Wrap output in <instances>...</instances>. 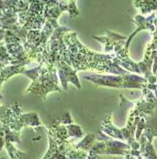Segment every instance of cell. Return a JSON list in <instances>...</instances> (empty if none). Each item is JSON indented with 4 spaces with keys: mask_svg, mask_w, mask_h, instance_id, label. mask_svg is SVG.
Wrapping results in <instances>:
<instances>
[{
    "mask_svg": "<svg viewBox=\"0 0 157 159\" xmlns=\"http://www.w3.org/2000/svg\"><path fill=\"white\" fill-rule=\"evenodd\" d=\"M64 42L65 48L62 54V59L77 71L95 70L100 74L111 75H127L130 73L119 65L114 53L101 54L92 51L80 42L76 32L65 33Z\"/></svg>",
    "mask_w": 157,
    "mask_h": 159,
    "instance_id": "1",
    "label": "cell"
},
{
    "mask_svg": "<svg viewBox=\"0 0 157 159\" xmlns=\"http://www.w3.org/2000/svg\"><path fill=\"white\" fill-rule=\"evenodd\" d=\"M83 79L100 86L124 88V89L142 90L148 84L147 80L143 76L133 74V73H129L127 75H111V74L94 73L84 76Z\"/></svg>",
    "mask_w": 157,
    "mask_h": 159,
    "instance_id": "2",
    "label": "cell"
},
{
    "mask_svg": "<svg viewBox=\"0 0 157 159\" xmlns=\"http://www.w3.org/2000/svg\"><path fill=\"white\" fill-rule=\"evenodd\" d=\"M60 80L57 74V67L52 65L45 64L41 74L39 78L29 85L26 90V93H32L38 96H41L43 101L46 102L47 94L57 91L59 93L62 92L60 86Z\"/></svg>",
    "mask_w": 157,
    "mask_h": 159,
    "instance_id": "3",
    "label": "cell"
},
{
    "mask_svg": "<svg viewBox=\"0 0 157 159\" xmlns=\"http://www.w3.org/2000/svg\"><path fill=\"white\" fill-rule=\"evenodd\" d=\"M97 142L94 143L88 153L92 155H126L132 150L131 146L123 141L116 140L103 132L100 131L96 134Z\"/></svg>",
    "mask_w": 157,
    "mask_h": 159,
    "instance_id": "4",
    "label": "cell"
},
{
    "mask_svg": "<svg viewBox=\"0 0 157 159\" xmlns=\"http://www.w3.org/2000/svg\"><path fill=\"white\" fill-rule=\"evenodd\" d=\"M64 11H67L71 18L80 14L75 1H46L44 17L46 20H57Z\"/></svg>",
    "mask_w": 157,
    "mask_h": 159,
    "instance_id": "5",
    "label": "cell"
},
{
    "mask_svg": "<svg viewBox=\"0 0 157 159\" xmlns=\"http://www.w3.org/2000/svg\"><path fill=\"white\" fill-rule=\"evenodd\" d=\"M57 67V74L60 80V84L64 90L68 89V84L71 83L74 84L78 89H81L82 85L80 83V80H78L77 76V70L74 69L71 66L66 64L63 59H61L56 65Z\"/></svg>",
    "mask_w": 157,
    "mask_h": 159,
    "instance_id": "6",
    "label": "cell"
},
{
    "mask_svg": "<svg viewBox=\"0 0 157 159\" xmlns=\"http://www.w3.org/2000/svg\"><path fill=\"white\" fill-rule=\"evenodd\" d=\"M156 18L155 16V12H152L150 15H149L148 17H145L144 15L142 14H137L134 16V18L132 19V22L136 25V29L127 38V41L125 43V49L129 50V47H130V44L132 42V38L138 33L139 31L141 30H150L151 32H154L155 30V27H154V19Z\"/></svg>",
    "mask_w": 157,
    "mask_h": 159,
    "instance_id": "7",
    "label": "cell"
},
{
    "mask_svg": "<svg viewBox=\"0 0 157 159\" xmlns=\"http://www.w3.org/2000/svg\"><path fill=\"white\" fill-rule=\"evenodd\" d=\"M41 124L42 122L40 120V118H39L37 113L35 112H30V113H26V114L22 113L9 128L11 129L12 131L20 132L22 128L26 126L38 128L39 126H41Z\"/></svg>",
    "mask_w": 157,
    "mask_h": 159,
    "instance_id": "8",
    "label": "cell"
},
{
    "mask_svg": "<svg viewBox=\"0 0 157 159\" xmlns=\"http://www.w3.org/2000/svg\"><path fill=\"white\" fill-rule=\"evenodd\" d=\"M106 36H93L95 40L101 44L104 45V52L105 54H112L114 52V48L119 41H127L126 36L112 32L110 30H106Z\"/></svg>",
    "mask_w": 157,
    "mask_h": 159,
    "instance_id": "9",
    "label": "cell"
},
{
    "mask_svg": "<svg viewBox=\"0 0 157 159\" xmlns=\"http://www.w3.org/2000/svg\"><path fill=\"white\" fill-rule=\"evenodd\" d=\"M26 65H10L0 70V86L2 85L4 82L9 80L11 76L15 74H22V72L26 69Z\"/></svg>",
    "mask_w": 157,
    "mask_h": 159,
    "instance_id": "10",
    "label": "cell"
},
{
    "mask_svg": "<svg viewBox=\"0 0 157 159\" xmlns=\"http://www.w3.org/2000/svg\"><path fill=\"white\" fill-rule=\"evenodd\" d=\"M96 140V136L95 134H88L84 135L80 141L75 142L73 145V148L82 150L84 152H89V150L92 148Z\"/></svg>",
    "mask_w": 157,
    "mask_h": 159,
    "instance_id": "11",
    "label": "cell"
},
{
    "mask_svg": "<svg viewBox=\"0 0 157 159\" xmlns=\"http://www.w3.org/2000/svg\"><path fill=\"white\" fill-rule=\"evenodd\" d=\"M133 6L141 11V14L152 13L157 11V1H134Z\"/></svg>",
    "mask_w": 157,
    "mask_h": 159,
    "instance_id": "12",
    "label": "cell"
},
{
    "mask_svg": "<svg viewBox=\"0 0 157 159\" xmlns=\"http://www.w3.org/2000/svg\"><path fill=\"white\" fill-rule=\"evenodd\" d=\"M47 137H48V142H49V148L42 159H55L59 153H61V152L64 153V152H63L60 145L54 140L51 135L47 134Z\"/></svg>",
    "mask_w": 157,
    "mask_h": 159,
    "instance_id": "13",
    "label": "cell"
},
{
    "mask_svg": "<svg viewBox=\"0 0 157 159\" xmlns=\"http://www.w3.org/2000/svg\"><path fill=\"white\" fill-rule=\"evenodd\" d=\"M66 126V130H67V134L69 138H73V139H78V138H83L84 136V132L83 130V128L76 123H71Z\"/></svg>",
    "mask_w": 157,
    "mask_h": 159,
    "instance_id": "14",
    "label": "cell"
},
{
    "mask_svg": "<svg viewBox=\"0 0 157 159\" xmlns=\"http://www.w3.org/2000/svg\"><path fill=\"white\" fill-rule=\"evenodd\" d=\"M5 148L8 152V154L10 156L11 159H24L25 156V152L19 151L17 148H15L12 144V142L6 140L5 143Z\"/></svg>",
    "mask_w": 157,
    "mask_h": 159,
    "instance_id": "15",
    "label": "cell"
},
{
    "mask_svg": "<svg viewBox=\"0 0 157 159\" xmlns=\"http://www.w3.org/2000/svg\"><path fill=\"white\" fill-rule=\"evenodd\" d=\"M44 65H45V64H40V65H38L37 66L32 67V68H29V69L26 68V69L22 72V74L25 75V76H27L29 79H30V80H31V82H34V81H36V80L39 78V76H40Z\"/></svg>",
    "mask_w": 157,
    "mask_h": 159,
    "instance_id": "16",
    "label": "cell"
},
{
    "mask_svg": "<svg viewBox=\"0 0 157 159\" xmlns=\"http://www.w3.org/2000/svg\"><path fill=\"white\" fill-rule=\"evenodd\" d=\"M54 122L56 124H60V125H68V124L74 123L71 114L69 112H66L65 114H62L61 116H59L54 120Z\"/></svg>",
    "mask_w": 157,
    "mask_h": 159,
    "instance_id": "17",
    "label": "cell"
},
{
    "mask_svg": "<svg viewBox=\"0 0 157 159\" xmlns=\"http://www.w3.org/2000/svg\"><path fill=\"white\" fill-rule=\"evenodd\" d=\"M6 137H5V128L2 123H0V152L5 147Z\"/></svg>",
    "mask_w": 157,
    "mask_h": 159,
    "instance_id": "18",
    "label": "cell"
},
{
    "mask_svg": "<svg viewBox=\"0 0 157 159\" xmlns=\"http://www.w3.org/2000/svg\"><path fill=\"white\" fill-rule=\"evenodd\" d=\"M5 33H6V30H5L0 29V43H1V42H4Z\"/></svg>",
    "mask_w": 157,
    "mask_h": 159,
    "instance_id": "19",
    "label": "cell"
},
{
    "mask_svg": "<svg viewBox=\"0 0 157 159\" xmlns=\"http://www.w3.org/2000/svg\"><path fill=\"white\" fill-rule=\"evenodd\" d=\"M0 99H3V96L1 94V86H0Z\"/></svg>",
    "mask_w": 157,
    "mask_h": 159,
    "instance_id": "20",
    "label": "cell"
},
{
    "mask_svg": "<svg viewBox=\"0 0 157 159\" xmlns=\"http://www.w3.org/2000/svg\"><path fill=\"white\" fill-rule=\"evenodd\" d=\"M155 77H156V81H157V72H156V74H155ZM156 85H157V82H156Z\"/></svg>",
    "mask_w": 157,
    "mask_h": 159,
    "instance_id": "21",
    "label": "cell"
},
{
    "mask_svg": "<svg viewBox=\"0 0 157 159\" xmlns=\"http://www.w3.org/2000/svg\"><path fill=\"white\" fill-rule=\"evenodd\" d=\"M0 29H1V27H0Z\"/></svg>",
    "mask_w": 157,
    "mask_h": 159,
    "instance_id": "22",
    "label": "cell"
}]
</instances>
